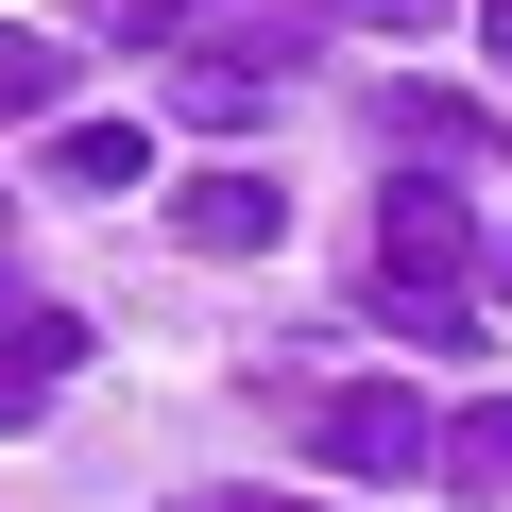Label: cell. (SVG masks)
<instances>
[{"instance_id":"10","label":"cell","mask_w":512,"mask_h":512,"mask_svg":"<svg viewBox=\"0 0 512 512\" xmlns=\"http://www.w3.org/2000/svg\"><path fill=\"white\" fill-rule=\"evenodd\" d=\"M171 512H376V495H256V478H205V495H171Z\"/></svg>"},{"instance_id":"1","label":"cell","mask_w":512,"mask_h":512,"mask_svg":"<svg viewBox=\"0 0 512 512\" xmlns=\"http://www.w3.org/2000/svg\"><path fill=\"white\" fill-rule=\"evenodd\" d=\"M461 274H495L478 205H461V188H393V205H376V325H410L427 359H461V342H478Z\"/></svg>"},{"instance_id":"5","label":"cell","mask_w":512,"mask_h":512,"mask_svg":"<svg viewBox=\"0 0 512 512\" xmlns=\"http://www.w3.org/2000/svg\"><path fill=\"white\" fill-rule=\"evenodd\" d=\"M69 359H86V325H69V308H35L18 274H0V376H35V393H52Z\"/></svg>"},{"instance_id":"9","label":"cell","mask_w":512,"mask_h":512,"mask_svg":"<svg viewBox=\"0 0 512 512\" xmlns=\"http://www.w3.org/2000/svg\"><path fill=\"white\" fill-rule=\"evenodd\" d=\"M274 18H342V35H444L461 0H274Z\"/></svg>"},{"instance_id":"8","label":"cell","mask_w":512,"mask_h":512,"mask_svg":"<svg viewBox=\"0 0 512 512\" xmlns=\"http://www.w3.org/2000/svg\"><path fill=\"white\" fill-rule=\"evenodd\" d=\"M69 103V52L52 35H0V120H52Z\"/></svg>"},{"instance_id":"13","label":"cell","mask_w":512,"mask_h":512,"mask_svg":"<svg viewBox=\"0 0 512 512\" xmlns=\"http://www.w3.org/2000/svg\"><path fill=\"white\" fill-rule=\"evenodd\" d=\"M495 291H512V239H495Z\"/></svg>"},{"instance_id":"6","label":"cell","mask_w":512,"mask_h":512,"mask_svg":"<svg viewBox=\"0 0 512 512\" xmlns=\"http://www.w3.org/2000/svg\"><path fill=\"white\" fill-rule=\"evenodd\" d=\"M137 171H154L137 120H69V137H52V188H137Z\"/></svg>"},{"instance_id":"3","label":"cell","mask_w":512,"mask_h":512,"mask_svg":"<svg viewBox=\"0 0 512 512\" xmlns=\"http://www.w3.org/2000/svg\"><path fill=\"white\" fill-rule=\"evenodd\" d=\"M171 239H188V256H274V239H291V188H274V171H188V188H171Z\"/></svg>"},{"instance_id":"2","label":"cell","mask_w":512,"mask_h":512,"mask_svg":"<svg viewBox=\"0 0 512 512\" xmlns=\"http://www.w3.org/2000/svg\"><path fill=\"white\" fill-rule=\"evenodd\" d=\"M308 444H325L359 495H393V478H444V427H427V393H393V376H342V393H308Z\"/></svg>"},{"instance_id":"4","label":"cell","mask_w":512,"mask_h":512,"mask_svg":"<svg viewBox=\"0 0 512 512\" xmlns=\"http://www.w3.org/2000/svg\"><path fill=\"white\" fill-rule=\"evenodd\" d=\"M376 137H393L410 171H478V154H495V103H461V86H393Z\"/></svg>"},{"instance_id":"11","label":"cell","mask_w":512,"mask_h":512,"mask_svg":"<svg viewBox=\"0 0 512 512\" xmlns=\"http://www.w3.org/2000/svg\"><path fill=\"white\" fill-rule=\"evenodd\" d=\"M478 35H495V69H512V0H478Z\"/></svg>"},{"instance_id":"7","label":"cell","mask_w":512,"mask_h":512,"mask_svg":"<svg viewBox=\"0 0 512 512\" xmlns=\"http://www.w3.org/2000/svg\"><path fill=\"white\" fill-rule=\"evenodd\" d=\"M444 495H512V393H478L444 427Z\"/></svg>"},{"instance_id":"12","label":"cell","mask_w":512,"mask_h":512,"mask_svg":"<svg viewBox=\"0 0 512 512\" xmlns=\"http://www.w3.org/2000/svg\"><path fill=\"white\" fill-rule=\"evenodd\" d=\"M18 410H35V376H0V427H18Z\"/></svg>"}]
</instances>
